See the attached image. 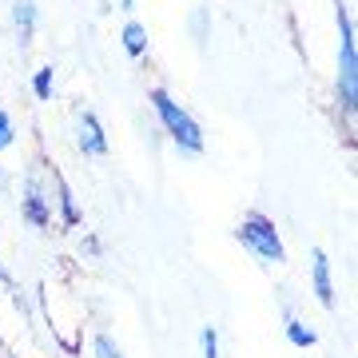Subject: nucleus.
<instances>
[{
    "label": "nucleus",
    "mask_w": 358,
    "mask_h": 358,
    "mask_svg": "<svg viewBox=\"0 0 358 358\" xmlns=\"http://www.w3.org/2000/svg\"><path fill=\"white\" fill-rule=\"evenodd\" d=\"M152 103H155V112H159V120H164V128L171 131V140H176L183 152H203V131H199V124H195L192 115L183 112L164 88L152 92Z\"/></svg>",
    "instance_id": "1"
},
{
    "label": "nucleus",
    "mask_w": 358,
    "mask_h": 358,
    "mask_svg": "<svg viewBox=\"0 0 358 358\" xmlns=\"http://www.w3.org/2000/svg\"><path fill=\"white\" fill-rule=\"evenodd\" d=\"M239 243L251 247L263 263H282V259H287L282 239H279V227H275L267 215H247L243 223H239Z\"/></svg>",
    "instance_id": "2"
},
{
    "label": "nucleus",
    "mask_w": 358,
    "mask_h": 358,
    "mask_svg": "<svg viewBox=\"0 0 358 358\" xmlns=\"http://www.w3.org/2000/svg\"><path fill=\"white\" fill-rule=\"evenodd\" d=\"M338 88H343V103L355 108L358 100V56H355V32H350V16L346 8H338Z\"/></svg>",
    "instance_id": "3"
},
{
    "label": "nucleus",
    "mask_w": 358,
    "mask_h": 358,
    "mask_svg": "<svg viewBox=\"0 0 358 358\" xmlns=\"http://www.w3.org/2000/svg\"><path fill=\"white\" fill-rule=\"evenodd\" d=\"M310 275H315V294H319L322 307H334V282H331V263L322 251L310 255Z\"/></svg>",
    "instance_id": "4"
},
{
    "label": "nucleus",
    "mask_w": 358,
    "mask_h": 358,
    "mask_svg": "<svg viewBox=\"0 0 358 358\" xmlns=\"http://www.w3.org/2000/svg\"><path fill=\"white\" fill-rule=\"evenodd\" d=\"M80 148L88 155H103L108 152V140H103V128H100V120L92 112L80 115Z\"/></svg>",
    "instance_id": "5"
},
{
    "label": "nucleus",
    "mask_w": 358,
    "mask_h": 358,
    "mask_svg": "<svg viewBox=\"0 0 358 358\" xmlns=\"http://www.w3.org/2000/svg\"><path fill=\"white\" fill-rule=\"evenodd\" d=\"M24 215H28V223H36V227L48 223V207H44V195H40L36 179H28V187H24Z\"/></svg>",
    "instance_id": "6"
},
{
    "label": "nucleus",
    "mask_w": 358,
    "mask_h": 358,
    "mask_svg": "<svg viewBox=\"0 0 358 358\" xmlns=\"http://www.w3.org/2000/svg\"><path fill=\"white\" fill-rule=\"evenodd\" d=\"M13 20H16V32H20V44H28L32 28H36V4L32 0H13Z\"/></svg>",
    "instance_id": "7"
},
{
    "label": "nucleus",
    "mask_w": 358,
    "mask_h": 358,
    "mask_svg": "<svg viewBox=\"0 0 358 358\" xmlns=\"http://www.w3.org/2000/svg\"><path fill=\"white\" fill-rule=\"evenodd\" d=\"M124 48H128L131 56H143V48H148V28H143L140 20H131V24L124 28Z\"/></svg>",
    "instance_id": "8"
},
{
    "label": "nucleus",
    "mask_w": 358,
    "mask_h": 358,
    "mask_svg": "<svg viewBox=\"0 0 358 358\" xmlns=\"http://www.w3.org/2000/svg\"><path fill=\"white\" fill-rule=\"evenodd\" d=\"M287 338H291L294 346H315V343H319V334L307 331L299 319H287Z\"/></svg>",
    "instance_id": "9"
},
{
    "label": "nucleus",
    "mask_w": 358,
    "mask_h": 358,
    "mask_svg": "<svg viewBox=\"0 0 358 358\" xmlns=\"http://www.w3.org/2000/svg\"><path fill=\"white\" fill-rule=\"evenodd\" d=\"M52 76H56V68H40L36 80H32V92H36L40 100H48L52 96Z\"/></svg>",
    "instance_id": "10"
},
{
    "label": "nucleus",
    "mask_w": 358,
    "mask_h": 358,
    "mask_svg": "<svg viewBox=\"0 0 358 358\" xmlns=\"http://www.w3.org/2000/svg\"><path fill=\"white\" fill-rule=\"evenodd\" d=\"M96 358H120V350H115V343L108 338V334L96 338Z\"/></svg>",
    "instance_id": "11"
},
{
    "label": "nucleus",
    "mask_w": 358,
    "mask_h": 358,
    "mask_svg": "<svg viewBox=\"0 0 358 358\" xmlns=\"http://www.w3.org/2000/svg\"><path fill=\"white\" fill-rule=\"evenodd\" d=\"M13 143V120H8V112L0 108V148H8Z\"/></svg>",
    "instance_id": "12"
},
{
    "label": "nucleus",
    "mask_w": 358,
    "mask_h": 358,
    "mask_svg": "<svg viewBox=\"0 0 358 358\" xmlns=\"http://www.w3.org/2000/svg\"><path fill=\"white\" fill-rule=\"evenodd\" d=\"M60 203H64V219H68V223H76V219H80V211H76V203H72V195H68V187H60Z\"/></svg>",
    "instance_id": "13"
},
{
    "label": "nucleus",
    "mask_w": 358,
    "mask_h": 358,
    "mask_svg": "<svg viewBox=\"0 0 358 358\" xmlns=\"http://www.w3.org/2000/svg\"><path fill=\"white\" fill-rule=\"evenodd\" d=\"M203 358H219V343H215V331L211 327L203 331Z\"/></svg>",
    "instance_id": "14"
},
{
    "label": "nucleus",
    "mask_w": 358,
    "mask_h": 358,
    "mask_svg": "<svg viewBox=\"0 0 358 358\" xmlns=\"http://www.w3.org/2000/svg\"><path fill=\"white\" fill-rule=\"evenodd\" d=\"M124 8H131V0H124Z\"/></svg>",
    "instance_id": "15"
},
{
    "label": "nucleus",
    "mask_w": 358,
    "mask_h": 358,
    "mask_svg": "<svg viewBox=\"0 0 358 358\" xmlns=\"http://www.w3.org/2000/svg\"><path fill=\"white\" fill-rule=\"evenodd\" d=\"M0 279H4V271H0Z\"/></svg>",
    "instance_id": "16"
}]
</instances>
